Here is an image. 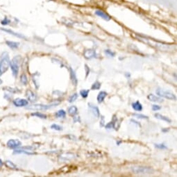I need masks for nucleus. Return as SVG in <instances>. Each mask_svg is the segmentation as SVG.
<instances>
[{
  "instance_id": "1",
  "label": "nucleus",
  "mask_w": 177,
  "mask_h": 177,
  "mask_svg": "<svg viewBox=\"0 0 177 177\" xmlns=\"http://www.w3.org/2000/svg\"><path fill=\"white\" fill-rule=\"evenodd\" d=\"M10 62L11 61L9 59L8 53H3L1 61H0V75L4 74L8 70L9 66H10Z\"/></svg>"
},
{
  "instance_id": "2",
  "label": "nucleus",
  "mask_w": 177,
  "mask_h": 177,
  "mask_svg": "<svg viewBox=\"0 0 177 177\" xmlns=\"http://www.w3.org/2000/svg\"><path fill=\"white\" fill-rule=\"evenodd\" d=\"M133 172L137 174H151L154 173V169L151 167L144 166H133L131 167Z\"/></svg>"
},
{
  "instance_id": "3",
  "label": "nucleus",
  "mask_w": 177,
  "mask_h": 177,
  "mask_svg": "<svg viewBox=\"0 0 177 177\" xmlns=\"http://www.w3.org/2000/svg\"><path fill=\"white\" fill-rule=\"evenodd\" d=\"M60 104V102H54L52 104H34V105L30 106L27 107V109L29 110H46L53 108V107L56 106Z\"/></svg>"
},
{
  "instance_id": "4",
  "label": "nucleus",
  "mask_w": 177,
  "mask_h": 177,
  "mask_svg": "<svg viewBox=\"0 0 177 177\" xmlns=\"http://www.w3.org/2000/svg\"><path fill=\"white\" fill-rule=\"evenodd\" d=\"M20 56H16L15 57L13 58L12 61L10 62V66L13 72V75L15 77H16L19 73V67H20Z\"/></svg>"
},
{
  "instance_id": "5",
  "label": "nucleus",
  "mask_w": 177,
  "mask_h": 177,
  "mask_svg": "<svg viewBox=\"0 0 177 177\" xmlns=\"http://www.w3.org/2000/svg\"><path fill=\"white\" fill-rule=\"evenodd\" d=\"M156 93L159 95V97L165 98L167 99L175 101L176 100V97L172 92L169 91V90H165L160 88H158L156 90Z\"/></svg>"
},
{
  "instance_id": "6",
  "label": "nucleus",
  "mask_w": 177,
  "mask_h": 177,
  "mask_svg": "<svg viewBox=\"0 0 177 177\" xmlns=\"http://www.w3.org/2000/svg\"><path fill=\"white\" fill-rule=\"evenodd\" d=\"M22 143L18 140H14V139H11L7 142V146L11 149H16L18 147H20L21 146Z\"/></svg>"
},
{
  "instance_id": "7",
  "label": "nucleus",
  "mask_w": 177,
  "mask_h": 177,
  "mask_svg": "<svg viewBox=\"0 0 177 177\" xmlns=\"http://www.w3.org/2000/svg\"><path fill=\"white\" fill-rule=\"evenodd\" d=\"M13 104L17 107H23L27 106L29 104V102L24 99H21V98H18L13 101Z\"/></svg>"
},
{
  "instance_id": "8",
  "label": "nucleus",
  "mask_w": 177,
  "mask_h": 177,
  "mask_svg": "<svg viewBox=\"0 0 177 177\" xmlns=\"http://www.w3.org/2000/svg\"><path fill=\"white\" fill-rule=\"evenodd\" d=\"M88 107H89L90 110H91L92 112H93V115L96 117V118H99L100 117V111H99V109L98 107L94 105V104H92V103H89L88 104Z\"/></svg>"
},
{
  "instance_id": "9",
  "label": "nucleus",
  "mask_w": 177,
  "mask_h": 177,
  "mask_svg": "<svg viewBox=\"0 0 177 177\" xmlns=\"http://www.w3.org/2000/svg\"><path fill=\"white\" fill-rule=\"evenodd\" d=\"M83 55L87 59H91L97 57V53L94 49H87L84 52Z\"/></svg>"
},
{
  "instance_id": "10",
  "label": "nucleus",
  "mask_w": 177,
  "mask_h": 177,
  "mask_svg": "<svg viewBox=\"0 0 177 177\" xmlns=\"http://www.w3.org/2000/svg\"><path fill=\"white\" fill-rule=\"evenodd\" d=\"M26 96L27 97V99L31 102H35L37 100V95L35 94L33 92L30 90H28L26 92Z\"/></svg>"
},
{
  "instance_id": "11",
  "label": "nucleus",
  "mask_w": 177,
  "mask_h": 177,
  "mask_svg": "<svg viewBox=\"0 0 177 177\" xmlns=\"http://www.w3.org/2000/svg\"><path fill=\"white\" fill-rule=\"evenodd\" d=\"M147 99L149 100L150 102H156V103H162V102H163V101H164L162 99V98L154 95V94H149V95L147 96Z\"/></svg>"
},
{
  "instance_id": "12",
  "label": "nucleus",
  "mask_w": 177,
  "mask_h": 177,
  "mask_svg": "<svg viewBox=\"0 0 177 177\" xmlns=\"http://www.w3.org/2000/svg\"><path fill=\"white\" fill-rule=\"evenodd\" d=\"M95 14L97 15V16L102 18V19H104V20H105L106 21H109L110 20V17L109 16V15L102 10L96 11Z\"/></svg>"
},
{
  "instance_id": "13",
  "label": "nucleus",
  "mask_w": 177,
  "mask_h": 177,
  "mask_svg": "<svg viewBox=\"0 0 177 177\" xmlns=\"http://www.w3.org/2000/svg\"><path fill=\"white\" fill-rule=\"evenodd\" d=\"M69 72H70V78L74 86H77L78 83V79L77 77V74L75 73V71L72 68H69Z\"/></svg>"
},
{
  "instance_id": "14",
  "label": "nucleus",
  "mask_w": 177,
  "mask_h": 177,
  "mask_svg": "<svg viewBox=\"0 0 177 177\" xmlns=\"http://www.w3.org/2000/svg\"><path fill=\"white\" fill-rule=\"evenodd\" d=\"M107 95H108V94H107L106 92H105V91H101L100 93L98 94L97 98L98 103H99V104L102 103L104 101V99H105V98L106 97Z\"/></svg>"
},
{
  "instance_id": "15",
  "label": "nucleus",
  "mask_w": 177,
  "mask_h": 177,
  "mask_svg": "<svg viewBox=\"0 0 177 177\" xmlns=\"http://www.w3.org/2000/svg\"><path fill=\"white\" fill-rule=\"evenodd\" d=\"M39 77L40 74L38 72H36L32 76V80L34 83L35 86H36V89H38V88L40 86V83H39Z\"/></svg>"
},
{
  "instance_id": "16",
  "label": "nucleus",
  "mask_w": 177,
  "mask_h": 177,
  "mask_svg": "<svg viewBox=\"0 0 177 177\" xmlns=\"http://www.w3.org/2000/svg\"><path fill=\"white\" fill-rule=\"evenodd\" d=\"M131 106L133 109L135 110V111H142V110H143V105L139 101L132 103Z\"/></svg>"
},
{
  "instance_id": "17",
  "label": "nucleus",
  "mask_w": 177,
  "mask_h": 177,
  "mask_svg": "<svg viewBox=\"0 0 177 177\" xmlns=\"http://www.w3.org/2000/svg\"><path fill=\"white\" fill-rule=\"evenodd\" d=\"M154 117L156 119L163 120V121H165L167 123H172V119H170L169 118H167V117L159 114V113H156V114H154Z\"/></svg>"
},
{
  "instance_id": "18",
  "label": "nucleus",
  "mask_w": 177,
  "mask_h": 177,
  "mask_svg": "<svg viewBox=\"0 0 177 177\" xmlns=\"http://www.w3.org/2000/svg\"><path fill=\"white\" fill-rule=\"evenodd\" d=\"M112 123H113V128L115 129V130H118V128L119 127V122L116 115H113Z\"/></svg>"
},
{
  "instance_id": "19",
  "label": "nucleus",
  "mask_w": 177,
  "mask_h": 177,
  "mask_svg": "<svg viewBox=\"0 0 177 177\" xmlns=\"http://www.w3.org/2000/svg\"><path fill=\"white\" fill-rule=\"evenodd\" d=\"M68 113L70 115L72 116H74L75 115H77V113H78V109H77V106H72L69 107V108L68 109Z\"/></svg>"
},
{
  "instance_id": "20",
  "label": "nucleus",
  "mask_w": 177,
  "mask_h": 177,
  "mask_svg": "<svg viewBox=\"0 0 177 177\" xmlns=\"http://www.w3.org/2000/svg\"><path fill=\"white\" fill-rule=\"evenodd\" d=\"M6 43L7 44V45L11 49H17L18 47L20 45V43H16V42H13V41H6Z\"/></svg>"
},
{
  "instance_id": "21",
  "label": "nucleus",
  "mask_w": 177,
  "mask_h": 177,
  "mask_svg": "<svg viewBox=\"0 0 177 177\" xmlns=\"http://www.w3.org/2000/svg\"><path fill=\"white\" fill-rule=\"evenodd\" d=\"M5 164H6V166L8 167V168L12 169H15V170L18 169L16 165H15V164H14L13 162H11V161H10V160H6Z\"/></svg>"
},
{
  "instance_id": "22",
  "label": "nucleus",
  "mask_w": 177,
  "mask_h": 177,
  "mask_svg": "<svg viewBox=\"0 0 177 177\" xmlns=\"http://www.w3.org/2000/svg\"><path fill=\"white\" fill-rule=\"evenodd\" d=\"M55 115H56V118H64L66 116V112L64 110L61 109V110H59L58 112H56Z\"/></svg>"
},
{
  "instance_id": "23",
  "label": "nucleus",
  "mask_w": 177,
  "mask_h": 177,
  "mask_svg": "<svg viewBox=\"0 0 177 177\" xmlns=\"http://www.w3.org/2000/svg\"><path fill=\"white\" fill-rule=\"evenodd\" d=\"M13 154H27V155H34L36 154V153H33V152H30L29 151H27V150H21V149H18V150H15Z\"/></svg>"
},
{
  "instance_id": "24",
  "label": "nucleus",
  "mask_w": 177,
  "mask_h": 177,
  "mask_svg": "<svg viewBox=\"0 0 177 177\" xmlns=\"http://www.w3.org/2000/svg\"><path fill=\"white\" fill-rule=\"evenodd\" d=\"M2 31H5L6 33H11V35H13V36L18 37V38H24V36H22L21 34H19L17 33H15L14 31H13L11 30H8V29H2Z\"/></svg>"
},
{
  "instance_id": "25",
  "label": "nucleus",
  "mask_w": 177,
  "mask_h": 177,
  "mask_svg": "<svg viewBox=\"0 0 177 177\" xmlns=\"http://www.w3.org/2000/svg\"><path fill=\"white\" fill-rule=\"evenodd\" d=\"M101 86H102V84H101L100 82L97 81L94 82V83L93 85H92L91 90H99L100 88H101Z\"/></svg>"
},
{
  "instance_id": "26",
  "label": "nucleus",
  "mask_w": 177,
  "mask_h": 177,
  "mask_svg": "<svg viewBox=\"0 0 177 177\" xmlns=\"http://www.w3.org/2000/svg\"><path fill=\"white\" fill-rule=\"evenodd\" d=\"M69 154H63V155H61V156L60 157V159L62 160V161H63V160L66 161V160H68L70 159H73V158H74L73 154L70 155V156H69Z\"/></svg>"
},
{
  "instance_id": "27",
  "label": "nucleus",
  "mask_w": 177,
  "mask_h": 177,
  "mask_svg": "<svg viewBox=\"0 0 177 177\" xmlns=\"http://www.w3.org/2000/svg\"><path fill=\"white\" fill-rule=\"evenodd\" d=\"M90 90L88 89H84L80 90V95L83 98H87L88 97V94H89Z\"/></svg>"
},
{
  "instance_id": "28",
  "label": "nucleus",
  "mask_w": 177,
  "mask_h": 177,
  "mask_svg": "<svg viewBox=\"0 0 177 177\" xmlns=\"http://www.w3.org/2000/svg\"><path fill=\"white\" fill-rule=\"evenodd\" d=\"M31 115L38 117V118H41V119H46L47 118V115H46L43 114V113H41L40 112H36V113H31Z\"/></svg>"
},
{
  "instance_id": "29",
  "label": "nucleus",
  "mask_w": 177,
  "mask_h": 177,
  "mask_svg": "<svg viewBox=\"0 0 177 177\" xmlns=\"http://www.w3.org/2000/svg\"><path fill=\"white\" fill-rule=\"evenodd\" d=\"M38 147V146H36V145H30V146H27V147H22L21 149H24V150L31 151L36 149Z\"/></svg>"
},
{
  "instance_id": "30",
  "label": "nucleus",
  "mask_w": 177,
  "mask_h": 177,
  "mask_svg": "<svg viewBox=\"0 0 177 177\" xmlns=\"http://www.w3.org/2000/svg\"><path fill=\"white\" fill-rule=\"evenodd\" d=\"M78 98V94L77 93H74L72 94V95H71L70 97H69V103H72V102H75L76 100H77V99Z\"/></svg>"
},
{
  "instance_id": "31",
  "label": "nucleus",
  "mask_w": 177,
  "mask_h": 177,
  "mask_svg": "<svg viewBox=\"0 0 177 177\" xmlns=\"http://www.w3.org/2000/svg\"><path fill=\"white\" fill-rule=\"evenodd\" d=\"M20 81L22 82V83L24 84V85H26L28 82V78L27 75L25 74H23L21 75V77H20Z\"/></svg>"
},
{
  "instance_id": "32",
  "label": "nucleus",
  "mask_w": 177,
  "mask_h": 177,
  "mask_svg": "<svg viewBox=\"0 0 177 177\" xmlns=\"http://www.w3.org/2000/svg\"><path fill=\"white\" fill-rule=\"evenodd\" d=\"M51 129H53V130H56V131H61L63 130V127L61 126H60L58 124H53L51 126Z\"/></svg>"
},
{
  "instance_id": "33",
  "label": "nucleus",
  "mask_w": 177,
  "mask_h": 177,
  "mask_svg": "<svg viewBox=\"0 0 177 177\" xmlns=\"http://www.w3.org/2000/svg\"><path fill=\"white\" fill-rule=\"evenodd\" d=\"M155 147L157 149H167V147L166 145H165V144H155Z\"/></svg>"
},
{
  "instance_id": "34",
  "label": "nucleus",
  "mask_w": 177,
  "mask_h": 177,
  "mask_svg": "<svg viewBox=\"0 0 177 177\" xmlns=\"http://www.w3.org/2000/svg\"><path fill=\"white\" fill-rule=\"evenodd\" d=\"M133 115L138 119H149L148 116H146L143 114H137V113H134V114H133Z\"/></svg>"
},
{
  "instance_id": "35",
  "label": "nucleus",
  "mask_w": 177,
  "mask_h": 177,
  "mask_svg": "<svg viewBox=\"0 0 177 177\" xmlns=\"http://www.w3.org/2000/svg\"><path fill=\"white\" fill-rule=\"evenodd\" d=\"M6 90H8L9 92H11V93H20V90H18V89H17V88H10V87H6L5 88Z\"/></svg>"
},
{
  "instance_id": "36",
  "label": "nucleus",
  "mask_w": 177,
  "mask_h": 177,
  "mask_svg": "<svg viewBox=\"0 0 177 177\" xmlns=\"http://www.w3.org/2000/svg\"><path fill=\"white\" fill-rule=\"evenodd\" d=\"M105 52L106 55H108L109 56H110V57H114V56H115V53L112 52V51H110V50H109V49L105 50V52Z\"/></svg>"
},
{
  "instance_id": "37",
  "label": "nucleus",
  "mask_w": 177,
  "mask_h": 177,
  "mask_svg": "<svg viewBox=\"0 0 177 177\" xmlns=\"http://www.w3.org/2000/svg\"><path fill=\"white\" fill-rule=\"evenodd\" d=\"M151 108H152V110L154 111H157V110H159L161 109V106H159V105H156V104H154L151 106Z\"/></svg>"
},
{
  "instance_id": "38",
  "label": "nucleus",
  "mask_w": 177,
  "mask_h": 177,
  "mask_svg": "<svg viewBox=\"0 0 177 177\" xmlns=\"http://www.w3.org/2000/svg\"><path fill=\"white\" fill-rule=\"evenodd\" d=\"M85 70H86V77H88V74H89V73H90V68L88 67V65H85Z\"/></svg>"
},
{
  "instance_id": "39",
  "label": "nucleus",
  "mask_w": 177,
  "mask_h": 177,
  "mask_svg": "<svg viewBox=\"0 0 177 177\" xmlns=\"http://www.w3.org/2000/svg\"><path fill=\"white\" fill-rule=\"evenodd\" d=\"M10 22L11 21L9 20L7 18H5L4 20L2 21V24H4V25H6V24H8V23H10Z\"/></svg>"
},
{
  "instance_id": "40",
  "label": "nucleus",
  "mask_w": 177,
  "mask_h": 177,
  "mask_svg": "<svg viewBox=\"0 0 177 177\" xmlns=\"http://www.w3.org/2000/svg\"><path fill=\"white\" fill-rule=\"evenodd\" d=\"M73 120H74V123H76V122H81V119H80L79 116H74V115Z\"/></svg>"
},
{
  "instance_id": "41",
  "label": "nucleus",
  "mask_w": 177,
  "mask_h": 177,
  "mask_svg": "<svg viewBox=\"0 0 177 177\" xmlns=\"http://www.w3.org/2000/svg\"><path fill=\"white\" fill-rule=\"evenodd\" d=\"M104 123H105V118H104V116H102V118H101V121H100L101 127H103V126H104Z\"/></svg>"
},
{
  "instance_id": "42",
  "label": "nucleus",
  "mask_w": 177,
  "mask_h": 177,
  "mask_svg": "<svg viewBox=\"0 0 177 177\" xmlns=\"http://www.w3.org/2000/svg\"><path fill=\"white\" fill-rule=\"evenodd\" d=\"M112 128H113V123H112V122L108 123V124L106 125V129H112Z\"/></svg>"
},
{
  "instance_id": "43",
  "label": "nucleus",
  "mask_w": 177,
  "mask_h": 177,
  "mask_svg": "<svg viewBox=\"0 0 177 177\" xmlns=\"http://www.w3.org/2000/svg\"><path fill=\"white\" fill-rule=\"evenodd\" d=\"M131 122H134V124H138L139 126H141V125H140V123L138 122H136V121H135V120H133V119H132V120H131Z\"/></svg>"
},
{
  "instance_id": "44",
  "label": "nucleus",
  "mask_w": 177,
  "mask_h": 177,
  "mask_svg": "<svg viewBox=\"0 0 177 177\" xmlns=\"http://www.w3.org/2000/svg\"><path fill=\"white\" fill-rule=\"evenodd\" d=\"M169 131V128H166V129H162V132H163V133H166V132H167V131Z\"/></svg>"
},
{
  "instance_id": "45",
  "label": "nucleus",
  "mask_w": 177,
  "mask_h": 177,
  "mask_svg": "<svg viewBox=\"0 0 177 177\" xmlns=\"http://www.w3.org/2000/svg\"><path fill=\"white\" fill-rule=\"evenodd\" d=\"M125 75L126 76V77H127V78H128L131 77V74H129V73H128V72H126V73L125 74Z\"/></svg>"
},
{
  "instance_id": "46",
  "label": "nucleus",
  "mask_w": 177,
  "mask_h": 177,
  "mask_svg": "<svg viewBox=\"0 0 177 177\" xmlns=\"http://www.w3.org/2000/svg\"><path fill=\"white\" fill-rule=\"evenodd\" d=\"M116 143H117V144H118V146H119V145H120V144L122 143V141H117Z\"/></svg>"
},
{
  "instance_id": "47",
  "label": "nucleus",
  "mask_w": 177,
  "mask_h": 177,
  "mask_svg": "<svg viewBox=\"0 0 177 177\" xmlns=\"http://www.w3.org/2000/svg\"><path fill=\"white\" fill-rule=\"evenodd\" d=\"M3 165V162H2V160L0 159V167H2Z\"/></svg>"
},
{
  "instance_id": "48",
  "label": "nucleus",
  "mask_w": 177,
  "mask_h": 177,
  "mask_svg": "<svg viewBox=\"0 0 177 177\" xmlns=\"http://www.w3.org/2000/svg\"><path fill=\"white\" fill-rule=\"evenodd\" d=\"M2 83V81L1 79H0V84H1Z\"/></svg>"
}]
</instances>
